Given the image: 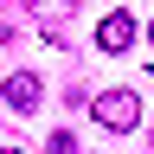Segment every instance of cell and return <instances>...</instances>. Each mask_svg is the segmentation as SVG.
<instances>
[{
	"label": "cell",
	"mask_w": 154,
	"mask_h": 154,
	"mask_svg": "<svg viewBox=\"0 0 154 154\" xmlns=\"http://www.w3.org/2000/svg\"><path fill=\"white\" fill-rule=\"evenodd\" d=\"M90 116H96V128L128 135L135 122H141V103H135V90H103V96H90Z\"/></svg>",
	"instance_id": "1"
},
{
	"label": "cell",
	"mask_w": 154,
	"mask_h": 154,
	"mask_svg": "<svg viewBox=\"0 0 154 154\" xmlns=\"http://www.w3.org/2000/svg\"><path fill=\"white\" fill-rule=\"evenodd\" d=\"M96 45H103V51H128V45H135V13H122V7H116V13H103Z\"/></svg>",
	"instance_id": "2"
},
{
	"label": "cell",
	"mask_w": 154,
	"mask_h": 154,
	"mask_svg": "<svg viewBox=\"0 0 154 154\" xmlns=\"http://www.w3.org/2000/svg\"><path fill=\"white\" fill-rule=\"evenodd\" d=\"M0 96H7V103H13L19 116H32L45 90H38V77H32V71H19V77H0Z\"/></svg>",
	"instance_id": "3"
},
{
	"label": "cell",
	"mask_w": 154,
	"mask_h": 154,
	"mask_svg": "<svg viewBox=\"0 0 154 154\" xmlns=\"http://www.w3.org/2000/svg\"><path fill=\"white\" fill-rule=\"evenodd\" d=\"M32 13L45 19V32H58V19H71V13H77V0H32Z\"/></svg>",
	"instance_id": "4"
},
{
	"label": "cell",
	"mask_w": 154,
	"mask_h": 154,
	"mask_svg": "<svg viewBox=\"0 0 154 154\" xmlns=\"http://www.w3.org/2000/svg\"><path fill=\"white\" fill-rule=\"evenodd\" d=\"M141 32H148V45H154V19H148V26H141Z\"/></svg>",
	"instance_id": "5"
}]
</instances>
